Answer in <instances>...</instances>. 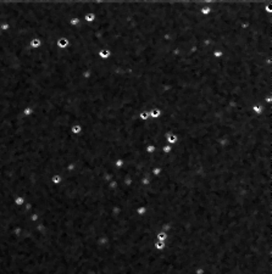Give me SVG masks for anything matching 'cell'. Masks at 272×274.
<instances>
[{
  "label": "cell",
  "mask_w": 272,
  "mask_h": 274,
  "mask_svg": "<svg viewBox=\"0 0 272 274\" xmlns=\"http://www.w3.org/2000/svg\"><path fill=\"white\" fill-rule=\"evenodd\" d=\"M56 46L59 48V49H66V48H69L70 46V40L67 37H60L57 38L56 40Z\"/></svg>",
  "instance_id": "cell-1"
},
{
  "label": "cell",
  "mask_w": 272,
  "mask_h": 274,
  "mask_svg": "<svg viewBox=\"0 0 272 274\" xmlns=\"http://www.w3.org/2000/svg\"><path fill=\"white\" fill-rule=\"evenodd\" d=\"M267 105H260V104H255L251 106V112H253L255 116H261L264 112H265V110H266Z\"/></svg>",
  "instance_id": "cell-2"
},
{
  "label": "cell",
  "mask_w": 272,
  "mask_h": 274,
  "mask_svg": "<svg viewBox=\"0 0 272 274\" xmlns=\"http://www.w3.org/2000/svg\"><path fill=\"white\" fill-rule=\"evenodd\" d=\"M165 138H166V143L168 144V145H172V146H175L178 141V136L175 133H166Z\"/></svg>",
  "instance_id": "cell-3"
},
{
  "label": "cell",
  "mask_w": 272,
  "mask_h": 274,
  "mask_svg": "<svg viewBox=\"0 0 272 274\" xmlns=\"http://www.w3.org/2000/svg\"><path fill=\"white\" fill-rule=\"evenodd\" d=\"M40 46H42V39H40V38L36 37V38H32L29 40V48H31L32 50H37V49H39Z\"/></svg>",
  "instance_id": "cell-4"
},
{
  "label": "cell",
  "mask_w": 272,
  "mask_h": 274,
  "mask_svg": "<svg viewBox=\"0 0 272 274\" xmlns=\"http://www.w3.org/2000/svg\"><path fill=\"white\" fill-rule=\"evenodd\" d=\"M149 116H150V120H158L162 116V111L158 107L151 108V110H149Z\"/></svg>",
  "instance_id": "cell-5"
},
{
  "label": "cell",
  "mask_w": 272,
  "mask_h": 274,
  "mask_svg": "<svg viewBox=\"0 0 272 274\" xmlns=\"http://www.w3.org/2000/svg\"><path fill=\"white\" fill-rule=\"evenodd\" d=\"M110 56H111V50L109 49H100L98 52V57L100 60H107L110 59Z\"/></svg>",
  "instance_id": "cell-6"
},
{
  "label": "cell",
  "mask_w": 272,
  "mask_h": 274,
  "mask_svg": "<svg viewBox=\"0 0 272 274\" xmlns=\"http://www.w3.org/2000/svg\"><path fill=\"white\" fill-rule=\"evenodd\" d=\"M82 131H83V128L81 124H78V123H74V124H72L71 128H70V132H71L72 135H79L81 133H82Z\"/></svg>",
  "instance_id": "cell-7"
},
{
  "label": "cell",
  "mask_w": 272,
  "mask_h": 274,
  "mask_svg": "<svg viewBox=\"0 0 272 274\" xmlns=\"http://www.w3.org/2000/svg\"><path fill=\"white\" fill-rule=\"evenodd\" d=\"M214 1V0H212ZM200 15L201 16H210L211 15V12H212V8H211V4H209V5H205V6H203V8L200 9Z\"/></svg>",
  "instance_id": "cell-8"
},
{
  "label": "cell",
  "mask_w": 272,
  "mask_h": 274,
  "mask_svg": "<svg viewBox=\"0 0 272 274\" xmlns=\"http://www.w3.org/2000/svg\"><path fill=\"white\" fill-rule=\"evenodd\" d=\"M95 20H97V16H95L94 12H87L83 15V21H86L88 23H94Z\"/></svg>",
  "instance_id": "cell-9"
},
{
  "label": "cell",
  "mask_w": 272,
  "mask_h": 274,
  "mask_svg": "<svg viewBox=\"0 0 272 274\" xmlns=\"http://www.w3.org/2000/svg\"><path fill=\"white\" fill-rule=\"evenodd\" d=\"M147 212H148V207L145 206V205H139V206L135 208V213H137V216H139V217L145 216Z\"/></svg>",
  "instance_id": "cell-10"
},
{
  "label": "cell",
  "mask_w": 272,
  "mask_h": 274,
  "mask_svg": "<svg viewBox=\"0 0 272 274\" xmlns=\"http://www.w3.org/2000/svg\"><path fill=\"white\" fill-rule=\"evenodd\" d=\"M145 152H147V155H154V154H156L159 151L158 150V147H156L154 144H148V145L145 146Z\"/></svg>",
  "instance_id": "cell-11"
},
{
  "label": "cell",
  "mask_w": 272,
  "mask_h": 274,
  "mask_svg": "<svg viewBox=\"0 0 272 274\" xmlns=\"http://www.w3.org/2000/svg\"><path fill=\"white\" fill-rule=\"evenodd\" d=\"M62 182V175L61 174H54V175H51V178H50V183L53 184V185H59V184Z\"/></svg>",
  "instance_id": "cell-12"
},
{
  "label": "cell",
  "mask_w": 272,
  "mask_h": 274,
  "mask_svg": "<svg viewBox=\"0 0 272 274\" xmlns=\"http://www.w3.org/2000/svg\"><path fill=\"white\" fill-rule=\"evenodd\" d=\"M138 118L142 122H147V121L150 120V116H149V110H143V111H140L139 115H138Z\"/></svg>",
  "instance_id": "cell-13"
},
{
  "label": "cell",
  "mask_w": 272,
  "mask_h": 274,
  "mask_svg": "<svg viewBox=\"0 0 272 274\" xmlns=\"http://www.w3.org/2000/svg\"><path fill=\"white\" fill-rule=\"evenodd\" d=\"M154 249L158 252H162L166 249V241H158L156 240L155 244H154Z\"/></svg>",
  "instance_id": "cell-14"
},
{
  "label": "cell",
  "mask_w": 272,
  "mask_h": 274,
  "mask_svg": "<svg viewBox=\"0 0 272 274\" xmlns=\"http://www.w3.org/2000/svg\"><path fill=\"white\" fill-rule=\"evenodd\" d=\"M33 113H34V108L31 107V106H26L23 110H22V116L26 118H28L31 117V116H33Z\"/></svg>",
  "instance_id": "cell-15"
},
{
  "label": "cell",
  "mask_w": 272,
  "mask_h": 274,
  "mask_svg": "<svg viewBox=\"0 0 272 274\" xmlns=\"http://www.w3.org/2000/svg\"><path fill=\"white\" fill-rule=\"evenodd\" d=\"M167 239H168V234L166 231H158L156 233V240L158 241H167Z\"/></svg>",
  "instance_id": "cell-16"
},
{
  "label": "cell",
  "mask_w": 272,
  "mask_h": 274,
  "mask_svg": "<svg viewBox=\"0 0 272 274\" xmlns=\"http://www.w3.org/2000/svg\"><path fill=\"white\" fill-rule=\"evenodd\" d=\"M173 147L175 146H172V145H168V144H165L164 146L161 147V152L162 154H165V155H170L172 151H173Z\"/></svg>",
  "instance_id": "cell-17"
},
{
  "label": "cell",
  "mask_w": 272,
  "mask_h": 274,
  "mask_svg": "<svg viewBox=\"0 0 272 274\" xmlns=\"http://www.w3.org/2000/svg\"><path fill=\"white\" fill-rule=\"evenodd\" d=\"M23 202H25V197H23V196L17 195V196L13 197V205H15V206H17V207L22 206Z\"/></svg>",
  "instance_id": "cell-18"
},
{
  "label": "cell",
  "mask_w": 272,
  "mask_h": 274,
  "mask_svg": "<svg viewBox=\"0 0 272 274\" xmlns=\"http://www.w3.org/2000/svg\"><path fill=\"white\" fill-rule=\"evenodd\" d=\"M212 56L215 57V59H221L222 56H223V50H221V49H215L214 51H212Z\"/></svg>",
  "instance_id": "cell-19"
},
{
  "label": "cell",
  "mask_w": 272,
  "mask_h": 274,
  "mask_svg": "<svg viewBox=\"0 0 272 274\" xmlns=\"http://www.w3.org/2000/svg\"><path fill=\"white\" fill-rule=\"evenodd\" d=\"M0 36H1V32H0Z\"/></svg>",
  "instance_id": "cell-20"
}]
</instances>
